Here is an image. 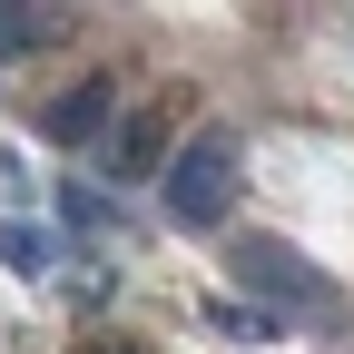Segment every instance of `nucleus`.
Listing matches in <instances>:
<instances>
[{"label":"nucleus","instance_id":"nucleus-4","mask_svg":"<svg viewBox=\"0 0 354 354\" xmlns=\"http://www.w3.org/2000/svg\"><path fill=\"white\" fill-rule=\"evenodd\" d=\"M50 39V10H30V0H0V59H20Z\"/></svg>","mask_w":354,"mask_h":354},{"label":"nucleus","instance_id":"nucleus-3","mask_svg":"<svg viewBox=\"0 0 354 354\" xmlns=\"http://www.w3.org/2000/svg\"><path fill=\"white\" fill-rule=\"evenodd\" d=\"M109 79H88V88H59V99H50V138L59 148H79V138H99V128H109Z\"/></svg>","mask_w":354,"mask_h":354},{"label":"nucleus","instance_id":"nucleus-5","mask_svg":"<svg viewBox=\"0 0 354 354\" xmlns=\"http://www.w3.org/2000/svg\"><path fill=\"white\" fill-rule=\"evenodd\" d=\"M0 256H10V276H50V236L39 227H10L0 216Z\"/></svg>","mask_w":354,"mask_h":354},{"label":"nucleus","instance_id":"nucleus-2","mask_svg":"<svg viewBox=\"0 0 354 354\" xmlns=\"http://www.w3.org/2000/svg\"><path fill=\"white\" fill-rule=\"evenodd\" d=\"M227 266H236V286H246L256 305H325V276H315L286 236H236Z\"/></svg>","mask_w":354,"mask_h":354},{"label":"nucleus","instance_id":"nucleus-1","mask_svg":"<svg viewBox=\"0 0 354 354\" xmlns=\"http://www.w3.org/2000/svg\"><path fill=\"white\" fill-rule=\"evenodd\" d=\"M236 177H246L236 128H197V138L167 158V216L177 227H216V216L236 207Z\"/></svg>","mask_w":354,"mask_h":354}]
</instances>
